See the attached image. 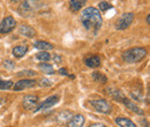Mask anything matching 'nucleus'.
I'll use <instances>...</instances> for the list:
<instances>
[{
  "label": "nucleus",
  "instance_id": "f257e3e1",
  "mask_svg": "<svg viewBox=\"0 0 150 127\" xmlns=\"http://www.w3.org/2000/svg\"><path fill=\"white\" fill-rule=\"evenodd\" d=\"M80 21L87 30L94 31V33H97L103 24V18H102L100 12L91 6L84 8L81 12Z\"/></svg>",
  "mask_w": 150,
  "mask_h": 127
},
{
  "label": "nucleus",
  "instance_id": "f03ea898",
  "mask_svg": "<svg viewBox=\"0 0 150 127\" xmlns=\"http://www.w3.org/2000/svg\"><path fill=\"white\" fill-rule=\"evenodd\" d=\"M148 55V50L144 48H131L128 50H126L122 53V59L124 61L128 62V64H136L142 61Z\"/></svg>",
  "mask_w": 150,
  "mask_h": 127
},
{
  "label": "nucleus",
  "instance_id": "7ed1b4c3",
  "mask_svg": "<svg viewBox=\"0 0 150 127\" xmlns=\"http://www.w3.org/2000/svg\"><path fill=\"white\" fill-rule=\"evenodd\" d=\"M43 4L39 0H23L19 7V12L22 16H28L37 13L42 8Z\"/></svg>",
  "mask_w": 150,
  "mask_h": 127
},
{
  "label": "nucleus",
  "instance_id": "20e7f679",
  "mask_svg": "<svg viewBox=\"0 0 150 127\" xmlns=\"http://www.w3.org/2000/svg\"><path fill=\"white\" fill-rule=\"evenodd\" d=\"M89 104L94 108L95 111L103 113V114H110L112 112V105L109 101L104 99V98H99V99H91L89 101Z\"/></svg>",
  "mask_w": 150,
  "mask_h": 127
},
{
  "label": "nucleus",
  "instance_id": "39448f33",
  "mask_svg": "<svg viewBox=\"0 0 150 127\" xmlns=\"http://www.w3.org/2000/svg\"><path fill=\"white\" fill-rule=\"evenodd\" d=\"M134 13H124L120 18L117 20V22H115V29L117 30H126L129 26H131L132 23H133V21H134Z\"/></svg>",
  "mask_w": 150,
  "mask_h": 127
},
{
  "label": "nucleus",
  "instance_id": "423d86ee",
  "mask_svg": "<svg viewBox=\"0 0 150 127\" xmlns=\"http://www.w3.org/2000/svg\"><path fill=\"white\" fill-rule=\"evenodd\" d=\"M16 27V21L13 16H6L0 22V34H9Z\"/></svg>",
  "mask_w": 150,
  "mask_h": 127
},
{
  "label": "nucleus",
  "instance_id": "0eeeda50",
  "mask_svg": "<svg viewBox=\"0 0 150 127\" xmlns=\"http://www.w3.org/2000/svg\"><path fill=\"white\" fill-rule=\"evenodd\" d=\"M22 104H23L24 109L36 112L38 109V105H39V98L37 96H34V95H27L23 97Z\"/></svg>",
  "mask_w": 150,
  "mask_h": 127
},
{
  "label": "nucleus",
  "instance_id": "6e6552de",
  "mask_svg": "<svg viewBox=\"0 0 150 127\" xmlns=\"http://www.w3.org/2000/svg\"><path fill=\"white\" fill-rule=\"evenodd\" d=\"M36 83H37V81L34 80V79H23V80H20L18 82H15V84H13V89L15 91L29 89V88L35 87Z\"/></svg>",
  "mask_w": 150,
  "mask_h": 127
},
{
  "label": "nucleus",
  "instance_id": "1a4fd4ad",
  "mask_svg": "<svg viewBox=\"0 0 150 127\" xmlns=\"http://www.w3.org/2000/svg\"><path fill=\"white\" fill-rule=\"evenodd\" d=\"M59 102V96L58 95H52L49 98H46L45 101H43V103H39L38 105V110H49L52 106H54L57 103Z\"/></svg>",
  "mask_w": 150,
  "mask_h": 127
},
{
  "label": "nucleus",
  "instance_id": "9d476101",
  "mask_svg": "<svg viewBox=\"0 0 150 127\" xmlns=\"http://www.w3.org/2000/svg\"><path fill=\"white\" fill-rule=\"evenodd\" d=\"M84 117L82 114H75L72 116V118L68 120L67 123V127H82L84 125Z\"/></svg>",
  "mask_w": 150,
  "mask_h": 127
},
{
  "label": "nucleus",
  "instance_id": "9b49d317",
  "mask_svg": "<svg viewBox=\"0 0 150 127\" xmlns=\"http://www.w3.org/2000/svg\"><path fill=\"white\" fill-rule=\"evenodd\" d=\"M124 104H125V106L127 108L128 110H131L132 112H134V113H136V114H140V116H143L144 114V111L141 109L140 106H137L135 103H133L132 101H129L128 98H124Z\"/></svg>",
  "mask_w": 150,
  "mask_h": 127
},
{
  "label": "nucleus",
  "instance_id": "f8f14e48",
  "mask_svg": "<svg viewBox=\"0 0 150 127\" xmlns=\"http://www.w3.org/2000/svg\"><path fill=\"white\" fill-rule=\"evenodd\" d=\"M19 34L22 36L29 37V38H33V37L36 36V30L30 27V26H27V24H22L19 28Z\"/></svg>",
  "mask_w": 150,
  "mask_h": 127
},
{
  "label": "nucleus",
  "instance_id": "ddd939ff",
  "mask_svg": "<svg viewBox=\"0 0 150 127\" xmlns=\"http://www.w3.org/2000/svg\"><path fill=\"white\" fill-rule=\"evenodd\" d=\"M84 64L90 68H97L100 66V58L98 55H90L84 59Z\"/></svg>",
  "mask_w": 150,
  "mask_h": 127
},
{
  "label": "nucleus",
  "instance_id": "4468645a",
  "mask_svg": "<svg viewBox=\"0 0 150 127\" xmlns=\"http://www.w3.org/2000/svg\"><path fill=\"white\" fill-rule=\"evenodd\" d=\"M114 121L120 127H137L135 125V123H133L131 119H128L126 117H118L114 119Z\"/></svg>",
  "mask_w": 150,
  "mask_h": 127
},
{
  "label": "nucleus",
  "instance_id": "2eb2a0df",
  "mask_svg": "<svg viewBox=\"0 0 150 127\" xmlns=\"http://www.w3.org/2000/svg\"><path fill=\"white\" fill-rule=\"evenodd\" d=\"M28 50H29V48H28V45H18V46H15L14 49H13V55L15 57V58H22V57H24V55L28 52Z\"/></svg>",
  "mask_w": 150,
  "mask_h": 127
},
{
  "label": "nucleus",
  "instance_id": "dca6fc26",
  "mask_svg": "<svg viewBox=\"0 0 150 127\" xmlns=\"http://www.w3.org/2000/svg\"><path fill=\"white\" fill-rule=\"evenodd\" d=\"M34 48H36L40 51H49V50L53 49V45L49 42H45V40H36L34 43Z\"/></svg>",
  "mask_w": 150,
  "mask_h": 127
},
{
  "label": "nucleus",
  "instance_id": "f3484780",
  "mask_svg": "<svg viewBox=\"0 0 150 127\" xmlns=\"http://www.w3.org/2000/svg\"><path fill=\"white\" fill-rule=\"evenodd\" d=\"M86 2H87V0H71L69 1V8H71L72 12L76 13L80 9L83 8V6L86 5Z\"/></svg>",
  "mask_w": 150,
  "mask_h": 127
},
{
  "label": "nucleus",
  "instance_id": "a211bd4d",
  "mask_svg": "<svg viewBox=\"0 0 150 127\" xmlns=\"http://www.w3.org/2000/svg\"><path fill=\"white\" fill-rule=\"evenodd\" d=\"M108 91H109L110 96L112 97L113 99H115V101H118V102H122V101H124V98H125V96H124L122 91L120 90V89L109 88V89H108Z\"/></svg>",
  "mask_w": 150,
  "mask_h": 127
},
{
  "label": "nucleus",
  "instance_id": "6ab92c4d",
  "mask_svg": "<svg viewBox=\"0 0 150 127\" xmlns=\"http://www.w3.org/2000/svg\"><path fill=\"white\" fill-rule=\"evenodd\" d=\"M38 67H39V70H40V71H43V73H45V74H49V75L54 74V70H53V67H52V65H51V64L42 62V64H39V65H38Z\"/></svg>",
  "mask_w": 150,
  "mask_h": 127
},
{
  "label": "nucleus",
  "instance_id": "aec40b11",
  "mask_svg": "<svg viewBox=\"0 0 150 127\" xmlns=\"http://www.w3.org/2000/svg\"><path fill=\"white\" fill-rule=\"evenodd\" d=\"M36 58H37L38 60H40L42 62H47V61L51 60L52 55H51V53H49L46 51H40V52H38L37 55H36Z\"/></svg>",
  "mask_w": 150,
  "mask_h": 127
},
{
  "label": "nucleus",
  "instance_id": "412c9836",
  "mask_svg": "<svg viewBox=\"0 0 150 127\" xmlns=\"http://www.w3.org/2000/svg\"><path fill=\"white\" fill-rule=\"evenodd\" d=\"M93 79H94V81L99 82V83H106L108 82V77L104 74H102V73L99 72L93 73Z\"/></svg>",
  "mask_w": 150,
  "mask_h": 127
},
{
  "label": "nucleus",
  "instance_id": "4be33fe9",
  "mask_svg": "<svg viewBox=\"0 0 150 127\" xmlns=\"http://www.w3.org/2000/svg\"><path fill=\"white\" fill-rule=\"evenodd\" d=\"M13 81H11V80H1L0 79V89H2V90H6V89H11L12 87H13Z\"/></svg>",
  "mask_w": 150,
  "mask_h": 127
},
{
  "label": "nucleus",
  "instance_id": "5701e85b",
  "mask_svg": "<svg viewBox=\"0 0 150 127\" xmlns=\"http://www.w3.org/2000/svg\"><path fill=\"white\" fill-rule=\"evenodd\" d=\"M111 8H112V5L109 4L108 1H102V2L98 4V11L99 12H106V11H109Z\"/></svg>",
  "mask_w": 150,
  "mask_h": 127
},
{
  "label": "nucleus",
  "instance_id": "b1692460",
  "mask_svg": "<svg viewBox=\"0 0 150 127\" xmlns=\"http://www.w3.org/2000/svg\"><path fill=\"white\" fill-rule=\"evenodd\" d=\"M71 118H72V112H71V111H64V112H61V113L59 114L58 120H59V121H65V120L71 119Z\"/></svg>",
  "mask_w": 150,
  "mask_h": 127
},
{
  "label": "nucleus",
  "instance_id": "393cba45",
  "mask_svg": "<svg viewBox=\"0 0 150 127\" xmlns=\"http://www.w3.org/2000/svg\"><path fill=\"white\" fill-rule=\"evenodd\" d=\"M53 84V82L51 81V80H49V79H42L40 80V82H39V86H42V87H50V86H52Z\"/></svg>",
  "mask_w": 150,
  "mask_h": 127
},
{
  "label": "nucleus",
  "instance_id": "a878e982",
  "mask_svg": "<svg viewBox=\"0 0 150 127\" xmlns=\"http://www.w3.org/2000/svg\"><path fill=\"white\" fill-rule=\"evenodd\" d=\"M37 73L34 72V71H22V72H19L18 75L19 76H35Z\"/></svg>",
  "mask_w": 150,
  "mask_h": 127
},
{
  "label": "nucleus",
  "instance_id": "bb28decb",
  "mask_svg": "<svg viewBox=\"0 0 150 127\" xmlns=\"http://www.w3.org/2000/svg\"><path fill=\"white\" fill-rule=\"evenodd\" d=\"M4 66H5L6 68H8V70H12V68H14V67H15V64H14L12 60H6Z\"/></svg>",
  "mask_w": 150,
  "mask_h": 127
},
{
  "label": "nucleus",
  "instance_id": "cd10ccee",
  "mask_svg": "<svg viewBox=\"0 0 150 127\" xmlns=\"http://www.w3.org/2000/svg\"><path fill=\"white\" fill-rule=\"evenodd\" d=\"M51 59H52V60H53L56 64H58V62H60V61H61V57H60L59 55H53Z\"/></svg>",
  "mask_w": 150,
  "mask_h": 127
},
{
  "label": "nucleus",
  "instance_id": "c85d7f7f",
  "mask_svg": "<svg viewBox=\"0 0 150 127\" xmlns=\"http://www.w3.org/2000/svg\"><path fill=\"white\" fill-rule=\"evenodd\" d=\"M89 127H108V126L104 125V124H100V123H95V124H91Z\"/></svg>",
  "mask_w": 150,
  "mask_h": 127
},
{
  "label": "nucleus",
  "instance_id": "c756f323",
  "mask_svg": "<svg viewBox=\"0 0 150 127\" xmlns=\"http://www.w3.org/2000/svg\"><path fill=\"white\" fill-rule=\"evenodd\" d=\"M59 74H61V75H68L66 68H60V70H59Z\"/></svg>",
  "mask_w": 150,
  "mask_h": 127
},
{
  "label": "nucleus",
  "instance_id": "7c9ffc66",
  "mask_svg": "<svg viewBox=\"0 0 150 127\" xmlns=\"http://www.w3.org/2000/svg\"><path fill=\"white\" fill-rule=\"evenodd\" d=\"M147 24H150V15L147 16Z\"/></svg>",
  "mask_w": 150,
  "mask_h": 127
},
{
  "label": "nucleus",
  "instance_id": "2f4dec72",
  "mask_svg": "<svg viewBox=\"0 0 150 127\" xmlns=\"http://www.w3.org/2000/svg\"><path fill=\"white\" fill-rule=\"evenodd\" d=\"M9 1H11V2H14V4H15V2H20V1H22V0H9Z\"/></svg>",
  "mask_w": 150,
  "mask_h": 127
}]
</instances>
